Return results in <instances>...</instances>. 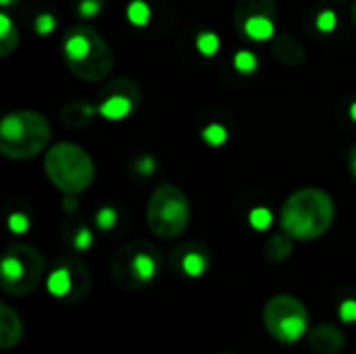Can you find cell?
Returning a JSON list of instances; mask_svg holds the SVG:
<instances>
[{"label":"cell","instance_id":"1","mask_svg":"<svg viewBox=\"0 0 356 354\" xmlns=\"http://www.w3.org/2000/svg\"><path fill=\"white\" fill-rule=\"evenodd\" d=\"M336 219L334 198L315 186L292 192L280 213L282 230L298 242H313L330 232Z\"/></svg>","mask_w":356,"mask_h":354},{"label":"cell","instance_id":"2","mask_svg":"<svg viewBox=\"0 0 356 354\" xmlns=\"http://www.w3.org/2000/svg\"><path fill=\"white\" fill-rule=\"evenodd\" d=\"M63 58L67 69L81 81L96 83L108 77L115 65L113 50L104 35L92 25H73L63 38Z\"/></svg>","mask_w":356,"mask_h":354},{"label":"cell","instance_id":"3","mask_svg":"<svg viewBox=\"0 0 356 354\" xmlns=\"http://www.w3.org/2000/svg\"><path fill=\"white\" fill-rule=\"evenodd\" d=\"M52 127L38 111H13L0 121V152L10 161H29L48 150Z\"/></svg>","mask_w":356,"mask_h":354},{"label":"cell","instance_id":"4","mask_svg":"<svg viewBox=\"0 0 356 354\" xmlns=\"http://www.w3.org/2000/svg\"><path fill=\"white\" fill-rule=\"evenodd\" d=\"M44 173L58 192L81 194L92 186L96 167L86 148L73 142H58L44 152Z\"/></svg>","mask_w":356,"mask_h":354},{"label":"cell","instance_id":"5","mask_svg":"<svg viewBox=\"0 0 356 354\" xmlns=\"http://www.w3.org/2000/svg\"><path fill=\"white\" fill-rule=\"evenodd\" d=\"M192 219L188 194L175 184H161L148 198L146 223L148 230L161 240L179 238Z\"/></svg>","mask_w":356,"mask_h":354},{"label":"cell","instance_id":"6","mask_svg":"<svg viewBox=\"0 0 356 354\" xmlns=\"http://www.w3.org/2000/svg\"><path fill=\"white\" fill-rule=\"evenodd\" d=\"M161 267V252L146 240H134L115 252L111 261V275L115 284L125 290H142L156 280Z\"/></svg>","mask_w":356,"mask_h":354},{"label":"cell","instance_id":"7","mask_svg":"<svg viewBox=\"0 0 356 354\" xmlns=\"http://www.w3.org/2000/svg\"><path fill=\"white\" fill-rule=\"evenodd\" d=\"M46 261L29 244H10L0 261V288L8 296L31 294L44 277Z\"/></svg>","mask_w":356,"mask_h":354},{"label":"cell","instance_id":"8","mask_svg":"<svg viewBox=\"0 0 356 354\" xmlns=\"http://www.w3.org/2000/svg\"><path fill=\"white\" fill-rule=\"evenodd\" d=\"M263 325L280 344H296L311 328V315L305 303L292 294H277L263 309Z\"/></svg>","mask_w":356,"mask_h":354},{"label":"cell","instance_id":"9","mask_svg":"<svg viewBox=\"0 0 356 354\" xmlns=\"http://www.w3.org/2000/svg\"><path fill=\"white\" fill-rule=\"evenodd\" d=\"M46 288L54 298H60L69 305L83 300L90 294L92 277L88 267L77 259H63L54 265L46 280Z\"/></svg>","mask_w":356,"mask_h":354},{"label":"cell","instance_id":"10","mask_svg":"<svg viewBox=\"0 0 356 354\" xmlns=\"http://www.w3.org/2000/svg\"><path fill=\"white\" fill-rule=\"evenodd\" d=\"M140 102H142L140 86L134 79L117 77L115 81L106 83L104 90L100 92L98 113L106 121H121L129 117L138 108Z\"/></svg>","mask_w":356,"mask_h":354},{"label":"cell","instance_id":"11","mask_svg":"<svg viewBox=\"0 0 356 354\" xmlns=\"http://www.w3.org/2000/svg\"><path fill=\"white\" fill-rule=\"evenodd\" d=\"M309 346L317 354H338L344 351L346 338L340 328L332 323H321L309 332Z\"/></svg>","mask_w":356,"mask_h":354},{"label":"cell","instance_id":"12","mask_svg":"<svg viewBox=\"0 0 356 354\" xmlns=\"http://www.w3.org/2000/svg\"><path fill=\"white\" fill-rule=\"evenodd\" d=\"M271 54L275 56L277 63L286 67H298L307 61V48L305 44L292 35V33H280L271 42Z\"/></svg>","mask_w":356,"mask_h":354},{"label":"cell","instance_id":"13","mask_svg":"<svg viewBox=\"0 0 356 354\" xmlns=\"http://www.w3.org/2000/svg\"><path fill=\"white\" fill-rule=\"evenodd\" d=\"M23 338V321L8 305H0V348L10 351Z\"/></svg>","mask_w":356,"mask_h":354},{"label":"cell","instance_id":"14","mask_svg":"<svg viewBox=\"0 0 356 354\" xmlns=\"http://www.w3.org/2000/svg\"><path fill=\"white\" fill-rule=\"evenodd\" d=\"M259 15L277 19V4H275V0H238V4L234 8V21L238 25V29L246 23V19L259 17Z\"/></svg>","mask_w":356,"mask_h":354},{"label":"cell","instance_id":"15","mask_svg":"<svg viewBox=\"0 0 356 354\" xmlns=\"http://www.w3.org/2000/svg\"><path fill=\"white\" fill-rule=\"evenodd\" d=\"M98 113L96 106H92L90 102H81V100H73L69 104L63 106L60 111V119L67 127L71 129H81L86 125H90V121L94 119V115Z\"/></svg>","mask_w":356,"mask_h":354},{"label":"cell","instance_id":"16","mask_svg":"<svg viewBox=\"0 0 356 354\" xmlns=\"http://www.w3.org/2000/svg\"><path fill=\"white\" fill-rule=\"evenodd\" d=\"M240 31H242L246 38L254 40V42L271 40V38H275V19L265 17V15L250 17V19H246V23L240 27Z\"/></svg>","mask_w":356,"mask_h":354},{"label":"cell","instance_id":"17","mask_svg":"<svg viewBox=\"0 0 356 354\" xmlns=\"http://www.w3.org/2000/svg\"><path fill=\"white\" fill-rule=\"evenodd\" d=\"M292 250H294V240H292L286 232H284V234L271 236V238L267 240V244H265V255H267V259H269L271 263H275V265L288 261L290 255H292Z\"/></svg>","mask_w":356,"mask_h":354},{"label":"cell","instance_id":"18","mask_svg":"<svg viewBox=\"0 0 356 354\" xmlns=\"http://www.w3.org/2000/svg\"><path fill=\"white\" fill-rule=\"evenodd\" d=\"M209 267V257L202 250H186L179 259V269L188 277H200Z\"/></svg>","mask_w":356,"mask_h":354},{"label":"cell","instance_id":"19","mask_svg":"<svg viewBox=\"0 0 356 354\" xmlns=\"http://www.w3.org/2000/svg\"><path fill=\"white\" fill-rule=\"evenodd\" d=\"M127 21L136 27H144L150 21V6L144 0H131L127 6Z\"/></svg>","mask_w":356,"mask_h":354},{"label":"cell","instance_id":"20","mask_svg":"<svg viewBox=\"0 0 356 354\" xmlns=\"http://www.w3.org/2000/svg\"><path fill=\"white\" fill-rule=\"evenodd\" d=\"M196 48H198V52L202 56H215L219 52V48H221V40L213 31H202L196 38Z\"/></svg>","mask_w":356,"mask_h":354},{"label":"cell","instance_id":"21","mask_svg":"<svg viewBox=\"0 0 356 354\" xmlns=\"http://www.w3.org/2000/svg\"><path fill=\"white\" fill-rule=\"evenodd\" d=\"M202 140L209 144V146H213V148H217V146H223L225 142H227V138H229V134H227V129L221 125V123H209L204 129H202Z\"/></svg>","mask_w":356,"mask_h":354},{"label":"cell","instance_id":"22","mask_svg":"<svg viewBox=\"0 0 356 354\" xmlns=\"http://www.w3.org/2000/svg\"><path fill=\"white\" fill-rule=\"evenodd\" d=\"M234 67H236L240 73L250 75V73H254V71H257V67H259V58H257V56H254V52H250V50H238V52H236V56H234Z\"/></svg>","mask_w":356,"mask_h":354},{"label":"cell","instance_id":"23","mask_svg":"<svg viewBox=\"0 0 356 354\" xmlns=\"http://www.w3.org/2000/svg\"><path fill=\"white\" fill-rule=\"evenodd\" d=\"M248 223H250L257 232H265V230H269V227H271V223H273V215H271V211H269V209H265V207H257V209H252V211H250V215H248Z\"/></svg>","mask_w":356,"mask_h":354},{"label":"cell","instance_id":"24","mask_svg":"<svg viewBox=\"0 0 356 354\" xmlns=\"http://www.w3.org/2000/svg\"><path fill=\"white\" fill-rule=\"evenodd\" d=\"M96 225H98V230H104V232L113 230L117 225V211L113 207H102L96 213Z\"/></svg>","mask_w":356,"mask_h":354},{"label":"cell","instance_id":"25","mask_svg":"<svg viewBox=\"0 0 356 354\" xmlns=\"http://www.w3.org/2000/svg\"><path fill=\"white\" fill-rule=\"evenodd\" d=\"M17 46H19V29L13 27L6 35L0 38V56H4V58L10 56L17 50Z\"/></svg>","mask_w":356,"mask_h":354},{"label":"cell","instance_id":"26","mask_svg":"<svg viewBox=\"0 0 356 354\" xmlns=\"http://www.w3.org/2000/svg\"><path fill=\"white\" fill-rule=\"evenodd\" d=\"M315 25H317V29H319V31L330 33V31H334V29H336V25H338V15H336L334 10H321V13L317 15Z\"/></svg>","mask_w":356,"mask_h":354},{"label":"cell","instance_id":"27","mask_svg":"<svg viewBox=\"0 0 356 354\" xmlns=\"http://www.w3.org/2000/svg\"><path fill=\"white\" fill-rule=\"evenodd\" d=\"M33 27H35L38 35H48V33H52V31H54V27H56V19H54V15H50V13H40V15L35 17Z\"/></svg>","mask_w":356,"mask_h":354},{"label":"cell","instance_id":"28","mask_svg":"<svg viewBox=\"0 0 356 354\" xmlns=\"http://www.w3.org/2000/svg\"><path fill=\"white\" fill-rule=\"evenodd\" d=\"M102 10V0H79L77 2V15L83 19H94Z\"/></svg>","mask_w":356,"mask_h":354},{"label":"cell","instance_id":"29","mask_svg":"<svg viewBox=\"0 0 356 354\" xmlns=\"http://www.w3.org/2000/svg\"><path fill=\"white\" fill-rule=\"evenodd\" d=\"M8 230L13 234H25L29 230V217L23 213H10L8 215Z\"/></svg>","mask_w":356,"mask_h":354},{"label":"cell","instance_id":"30","mask_svg":"<svg viewBox=\"0 0 356 354\" xmlns=\"http://www.w3.org/2000/svg\"><path fill=\"white\" fill-rule=\"evenodd\" d=\"M73 246H75V250H88L90 246H92V232L88 230V227H79L77 230V234H75V238H73Z\"/></svg>","mask_w":356,"mask_h":354},{"label":"cell","instance_id":"31","mask_svg":"<svg viewBox=\"0 0 356 354\" xmlns=\"http://www.w3.org/2000/svg\"><path fill=\"white\" fill-rule=\"evenodd\" d=\"M340 317L344 323H355L356 321V300H346L340 307Z\"/></svg>","mask_w":356,"mask_h":354},{"label":"cell","instance_id":"32","mask_svg":"<svg viewBox=\"0 0 356 354\" xmlns=\"http://www.w3.org/2000/svg\"><path fill=\"white\" fill-rule=\"evenodd\" d=\"M154 167H156V163H154V159L152 156H140L138 159V163H136V169H138V173H142V175H152L154 173Z\"/></svg>","mask_w":356,"mask_h":354},{"label":"cell","instance_id":"33","mask_svg":"<svg viewBox=\"0 0 356 354\" xmlns=\"http://www.w3.org/2000/svg\"><path fill=\"white\" fill-rule=\"evenodd\" d=\"M77 194H65V198H63V211H67V213H73V211H77Z\"/></svg>","mask_w":356,"mask_h":354},{"label":"cell","instance_id":"34","mask_svg":"<svg viewBox=\"0 0 356 354\" xmlns=\"http://www.w3.org/2000/svg\"><path fill=\"white\" fill-rule=\"evenodd\" d=\"M348 169H350V175L356 179V144L350 148V154H348Z\"/></svg>","mask_w":356,"mask_h":354},{"label":"cell","instance_id":"35","mask_svg":"<svg viewBox=\"0 0 356 354\" xmlns=\"http://www.w3.org/2000/svg\"><path fill=\"white\" fill-rule=\"evenodd\" d=\"M348 113H350L353 121H356V100H355V102H353V104H350V111H348Z\"/></svg>","mask_w":356,"mask_h":354},{"label":"cell","instance_id":"36","mask_svg":"<svg viewBox=\"0 0 356 354\" xmlns=\"http://www.w3.org/2000/svg\"><path fill=\"white\" fill-rule=\"evenodd\" d=\"M350 17H353V23H355L356 27V0L353 2V8H350Z\"/></svg>","mask_w":356,"mask_h":354},{"label":"cell","instance_id":"37","mask_svg":"<svg viewBox=\"0 0 356 354\" xmlns=\"http://www.w3.org/2000/svg\"><path fill=\"white\" fill-rule=\"evenodd\" d=\"M15 2H19V0H15Z\"/></svg>","mask_w":356,"mask_h":354}]
</instances>
